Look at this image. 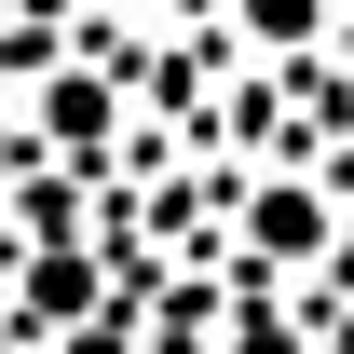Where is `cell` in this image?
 Segmentation results:
<instances>
[{"label":"cell","mask_w":354,"mask_h":354,"mask_svg":"<svg viewBox=\"0 0 354 354\" xmlns=\"http://www.w3.org/2000/svg\"><path fill=\"white\" fill-rule=\"evenodd\" d=\"M327 245V205L313 191H259V259H313Z\"/></svg>","instance_id":"6da1fadb"}]
</instances>
